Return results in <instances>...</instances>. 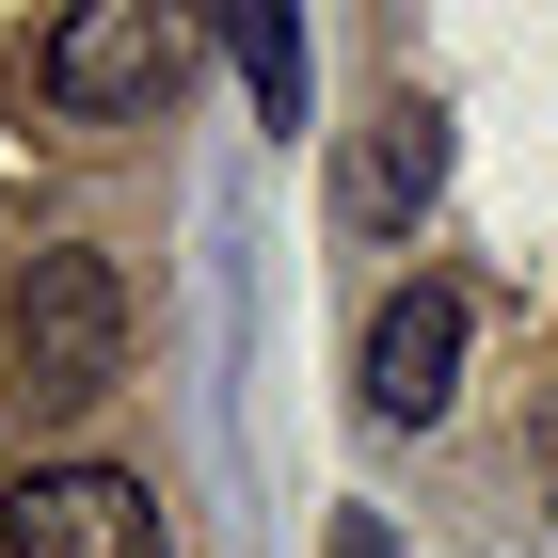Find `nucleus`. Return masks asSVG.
Returning <instances> with one entry per match:
<instances>
[{
    "label": "nucleus",
    "mask_w": 558,
    "mask_h": 558,
    "mask_svg": "<svg viewBox=\"0 0 558 558\" xmlns=\"http://www.w3.org/2000/svg\"><path fill=\"white\" fill-rule=\"evenodd\" d=\"M0 384L33 399V415H96V399L129 384V271L96 256V240H48L0 288Z\"/></svg>",
    "instance_id": "obj_1"
},
{
    "label": "nucleus",
    "mask_w": 558,
    "mask_h": 558,
    "mask_svg": "<svg viewBox=\"0 0 558 558\" xmlns=\"http://www.w3.org/2000/svg\"><path fill=\"white\" fill-rule=\"evenodd\" d=\"M0 558H175V526L129 463H33L0 495Z\"/></svg>",
    "instance_id": "obj_2"
},
{
    "label": "nucleus",
    "mask_w": 558,
    "mask_h": 558,
    "mask_svg": "<svg viewBox=\"0 0 558 558\" xmlns=\"http://www.w3.org/2000/svg\"><path fill=\"white\" fill-rule=\"evenodd\" d=\"M144 96H175V16L160 0H96V16L48 33V112L112 129V112H144Z\"/></svg>",
    "instance_id": "obj_3"
},
{
    "label": "nucleus",
    "mask_w": 558,
    "mask_h": 558,
    "mask_svg": "<svg viewBox=\"0 0 558 558\" xmlns=\"http://www.w3.org/2000/svg\"><path fill=\"white\" fill-rule=\"evenodd\" d=\"M447 399H463V288L415 271V288L367 303V415H384V430H430Z\"/></svg>",
    "instance_id": "obj_4"
},
{
    "label": "nucleus",
    "mask_w": 558,
    "mask_h": 558,
    "mask_svg": "<svg viewBox=\"0 0 558 558\" xmlns=\"http://www.w3.org/2000/svg\"><path fill=\"white\" fill-rule=\"evenodd\" d=\"M430 192H447V112H430V96H384V112L351 129L336 208L367 223V240H399V223H430Z\"/></svg>",
    "instance_id": "obj_5"
},
{
    "label": "nucleus",
    "mask_w": 558,
    "mask_h": 558,
    "mask_svg": "<svg viewBox=\"0 0 558 558\" xmlns=\"http://www.w3.org/2000/svg\"><path fill=\"white\" fill-rule=\"evenodd\" d=\"M223 48H240V81H256V112L288 129V112H303V16H271V0H240V16H223Z\"/></svg>",
    "instance_id": "obj_6"
},
{
    "label": "nucleus",
    "mask_w": 558,
    "mask_h": 558,
    "mask_svg": "<svg viewBox=\"0 0 558 558\" xmlns=\"http://www.w3.org/2000/svg\"><path fill=\"white\" fill-rule=\"evenodd\" d=\"M319 558H399V526H384V511H336V543H319Z\"/></svg>",
    "instance_id": "obj_7"
}]
</instances>
